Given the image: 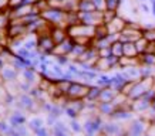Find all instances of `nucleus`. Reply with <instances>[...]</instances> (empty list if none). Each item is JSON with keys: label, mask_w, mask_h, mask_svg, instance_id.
I'll return each instance as SVG.
<instances>
[{"label": "nucleus", "mask_w": 155, "mask_h": 136, "mask_svg": "<svg viewBox=\"0 0 155 136\" xmlns=\"http://www.w3.org/2000/svg\"><path fill=\"white\" fill-rule=\"evenodd\" d=\"M10 7V0H0V11H6Z\"/></svg>", "instance_id": "f704fd0d"}, {"label": "nucleus", "mask_w": 155, "mask_h": 136, "mask_svg": "<svg viewBox=\"0 0 155 136\" xmlns=\"http://www.w3.org/2000/svg\"><path fill=\"white\" fill-rule=\"evenodd\" d=\"M78 21L83 24H88V26H100V24H104V14L103 11L100 10H95V11H78Z\"/></svg>", "instance_id": "7ed1b4c3"}, {"label": "nucleus", "mask_w": 155, "mask_h": 136, "mask_svg": "<svg viewBox=\"0 0 155 136\" xmlns=\"http://www.w3.org/2000/svg\"><path fill=\"white\" fill-rule=\"evenodd\" d=\"M90 87H87L85 84H80V82H75V81H71L70 87L67 89V96L71 99H81L85 98L87 94H88Z\"/></svg>", "instance_id": "39448f33"}, {"label": "nucleus", "mask_w": 155, "mask_h": 136, "mask_svg": "<svg viewBox=\"0 0 155 136\" xmlns=\"http://www.w3.org/2000/svg\"><path fill=\"white\" fill-rule=\"evenodd\" d=\"M138 62L140 65H150L155 67V52H144L138 55Z\"/></svg>", "instance_id": "4468645a"}, {"label": "nucleus", "mask_w": 155, "mask_h": 136, "mask_svg": "<svg viewBox=\"0 0 155 136\" xmlns=\"http://www.w3.org/2000/svg\"><path fill=\"white\" fill-rule=\"evenodd\" d=\"M148 40L144 37H141L140 40L135 41V46H137V50H138V54H144L147 51V47H148Z\"/></svg>", "instance_id": "a878e982"}, {"label": "nucleus", "mask_w": 155, "mask_h": 136, "mask_svg": "<svg viewBox=\"0 0 155 136\" xmlns=\"http://www.w3.org/2000/svg\"><path fill=\"white\" fill-rule=\"evenodd\" d=\"M142 33H144V30H140V28L125 27L120 33V40L122 43H135L137 40H140L142 37Z\"/></svg>", "instance_id": "6e6552de"}, {"label": "nucleus", "mask_w": 155, "mask_h": 136, "mask_svg": "<svg viewBox=\"0 0 155 136\" xmlns=\"http://www.w3.org/2000/svg\"><path fill=\"white\" fill-rule=\"evenodd\" d=\"M61 2H64V0H48V3H50V6H54V7H57V6L60 5Z\"/></svg>", "instance_id": "c9c22d12"}, {"label": "nucleus", "mask_w": 155, "mask_h": 136, "mask_svg": "<svg viewBox=\"0 0 155 136\" xmlns=\"http://www.w3.org/2000/svg\"><path fill=\"white\" fill-rule=\"evenodd\" d=\"M98 50L94 46H90L84 51V54L80 57V60H77L74 62H80V64H85V65H95V62L98 61Z\"/></svg>", "instance_id": "0eeeda50"}, {"label": "nucleus", "mask_w": 155, "mask_h": 136, "mask_svg": "<svg viewBox=\"0 0 155 136\" xmlns=\"http://www.w3.org/2000/svg\"><path fill=\"white\" fill-rule=\"evenodd\" d=\"M138 9L141 10V11H144V13H151V6L148 5V3H140V6H138Z\"/></svg>", "instance_id": "72a5a7b5"}, {"label": "nucleus", "mask_w": 155, "mask_h": 136, "mask_svg": "<svg viewBox=\"0 0 155 136\" xmlns=\"http://www.w3.org/2000/svg\"><path fill=\"white\" fill-rule=\"evenodd\" d=\"M103 14H104V24L111 23V21L118 16L117 11H111V10H105V11H103Z\"/></svg>", "instance_id": "bb28decb"}, {"label": "nucleus", "mask_w": 155, "mask_h": 136, "mask_svg": "<svg viewBox=\"0 0 155 136\" xmlns=\"http://www.w3.org/2000/svg\"><path fill=\"white\" fill-rule=\"evenodd\" d=\"M114 98V92L111 87L110 88H103L101 91V95H100V99H103V102H111Z\"/></svg>", "instance_id": "5701e85b"}, {"label": "nucleus", "mask_w": 155, "mask_h": 136, "mask_svg": "<svg viewBox=\"0 0 155 136\" xmlns=\"http://www.w3.org/2000/svg\"><path fill=\"white\" fill-rule=\"evenodd\" d=\"M21 75H23V80L26 81V82H28V84H34L36 80L38 78L37 70H36V68H31V67H28V68L21 71Z\"/></svg>", "instance_id": "2eb2a0df"}, {"label": "nucleus", "mask_w": 155, "mask_h": 136, "mask_svg": "<svg viewBox=\"0 0 155 136\" xmlns=\"http://www.w3.org/2000/svg\"><path fill=\"white\" fill-rule=\"evenodd\" d=\"M111 54L115 57H118V58H121V57H124V43L121 41V40H117V41H114L113 44H111Z\"/></svg>", "instance_id": "6ab92c4d"}, {"label": "nucleus", "mask_w": 155, "mask_h": 136, "mask_svg": "<svg viewBox=\"0 0 155 136\" xmlns=\"http://www.w3.org/2000/svg\"><path fill=\"white\" fill-rule=\"evenodd\" d=\"M73 129H74V131H80V126H78L77 122H73Z\"/></svg>", "instance_id": "e433bc0d"}, {"label": "nucleus", "mask_w": 155, "mask_h": 136, "mask_svg": "<svg viewBox=\"0 0 155 136\" xmlns=\"http://www.w3.org/2000/svg\"><path fill=\"white\" fill-rule=\"evenodd\" d=\"M138 50H137L135 43H124V57H130V58H138Z\"/></svg>", "instance_id": "a211bd4d"}, {"label": "nucleus", "mask_w": 155, "mask_h": 136, "mask_svg": "<svg viewBox=\"0 0 155 136\" xmlns=\"http://www.w3.org/2000/svg\"><path fill=\"white\" fill-rule=\"evenodd\" d=\"M101 91H103V88H100V87H91V88L88 89V94H87V96H85V98L91 99V101L98 99L100 95H101Z\"/></svg>", "instance_id": "b1692460"}, {"label": "nucleus", "mask_w": 155, "mask_h": 136, "mask_svg": "<svg viewBox=\"0 0 155 136\" xmlns=\"http://www.w3.org/2000/svg\"><path fill=\"white\" fill-rule=\"evenodd\" d=\"M50 36H51L53 40L56 41V44H60L61 41H64V40L68 37L67 28H64V27H53Z\"/></svg>", "instance_id": "ddd939ff"}, {"label": "nucleus", "mask_w": 155, "mask_h": 136, "mask_svg": "<svg viewBox=\"0 0 155 136\" xmlns=\"http://www.w3.org/2000/svg\"><path fill=\"white\" fill-rule=\"evenodd\" d=\"M56 41L53 40L50 34H44V36H37V51L41 54H47L53 55L54 48H56Z\"/></svg>", "instance_id": "20e7f679"}, {"label": "nucleus", "mask_w": 155, "mask_h": 136, "mask_svg": "<svg viewBox=\"0 0 155 136\" xmlns=\"http://www.w3.org/2000/svg\"><path fill=\"white\" fill-rule=\"evenodd\" d=\"M87 48H88L87 46H81V44H77V43H75V46H74V48L71 50L68 58H70L73 62L77 61V60H80V57L84 54V51L87 50Z\"/></svg>", "instance_id": "f3484780"}, {"label": "nucleus", "mask_w": 155, "mask_h": 136, "mask_svg": "<svg viewBox=\"0 0 155 136\" xmlns=\"http://www.w3.org/2000/svg\"><path fill=\"white\" fill-rule=\"evenodd\" d=\"M17 68H14L10 62H5V65L0 68V77L5 81H14L17 77Z\"/></svg>", "instance_id": "f8f14e48"}, {"label": "nucleus", "mask_w": 155, "mask_h": 136, "mask_svg": "<svg viewBox=\"0 0 155 136\" xmlns=\"http://www.w3.org/2000/svg\"><path fill=\"white\" fill-rule=\"evenodd\" d=\"M122 2L124 0H105V5H107V10H111V11H117L121 7Z\"/></svg>", "instance_id": "393cba45"}, {"label": "nucleus", "mask_w": 155, "mask_h": 136, "mask_svg": "<svg viewBox=\"0 0 155 136\" xmlns=\"http://www.w3.org/2000/svg\"><path fill=\"white\" fill-rule=\"evenodd\" d=\"M67 34L71 38H78V37H90L94 38L95 36V27L94 26H88V24L83 23H75L67 27Z\"/></svg>", "instance_id": "f03ea898"}, {"label": "nucleus", "mask_w": 155, "mask_h": 136, "mask_svg": "<svg viewBox=\"0 0 155 136\" xmlns=\"http://www.w3.org/2000/svg\"><path fill=\"white\" fill-rule=\"evenodd\" d=\"M74 46H75L74 38L67 37L64 41H61L60 44L56 46L53 55H70V52H71V50L74 48Z\"/></svg>", "instance_id": "1a4fd4ad"}, {"label": "nucleus", "mask_w": 155, "mask_h": 136, "mask_svg": "<svg viewBox=\"0 0 155 136\" xmlns=\"http://www.w3.org/2000/svg\"><path fill=\"white\" fill-rule=\"evenodd\" d=\"M98 55H100V58H108L110 55H113V54H111V48L107 47V48L98 50Z\"/></svg>", "instance_id": "2f4dec72"}, {"label": "nucleus", "mask_w": 155, "mask_h": 136, "mask_svg": "<svg viewBox=\"0 0 155 136\" xmlns=\"http://www.w3.org/2000/svg\"><path fill=\"white\" fill-rule=\"evenodd\" d=\"M20 102H21V106L23 108H31L33 106V99L31 96H28V95H21L20 96Z\"/></svg>", "instance_id": "cd10ccee"}, {"label": "nucleus", "mask_w": 155, "mask_h": 136, "mask_svg": "<svg viewBox=\"0 0 155 136\" xmlns=\"http://www.w3.org/2000/svg\"><path fill=\"white\" fill-rule=\"evenodd\" d=\"M78 11H95V6L93 3V0H78V6H77Z\"/></svg>", "instance_id": "aec40b11"}, {"label": "nucleus", "mask_w": 155, "mask_h": 136, "mask_svg": "<svg viewBox=\"0 0 155 136\" xmlns=\"http://www.w3.org/2000/svg\"><path fill=\"white\" fill-rule=\"evenodd\" d=\"M142 37L147 38L148 41H155V27L154 28H147V30H144Z\"/></svg>", "instance_id": "c756f323"}, {"label": "nucleus", "mask_w": 155, "mask_h": 136, "mask_svg": "<svg viewBox=\"0 0 155 136\" xmlns=\"http://www.w3.org/2000/svg\"><path fill=\"white\" fill-rule=\"evenodd\" d=\"M30 128H31V129H34V131L40 129V128H41V121H40V119H36V118H34V119H31V121H30Z\"/></svg>", "instance_id": "473e14b6"}, {"label": "nucleus", "mask_w": 155, "mask_h": 136, "mask_svg": "<svg viewBox=\"0 0 155 136\" xmlns=\"http://www.w3.org/2000/svg\"><path fill=\"white\" fill-rule=\"evenodd\" d=\"M122 74L127 78L128 81H137L138 78H142L141 75V67L140 65H128V67H122Z\"/></svg>", "instance_id": "9d476101"}, {"label": "nucleus", "mask_w": 155, "mask_h": 136, "mask_svg": "<svg viewBox=\"0 0 155 136\" xmlns=\"http://www.w3.org/2000/svg\"><path fill=\"white\" fill-rule=\"evenodd\" d=\"M5 33H6V36H7V38H17V37H26V36L30 34V31H28L27 26L10 21L9 27L6 28Z\"/></svg>", "instance_id": "423d86ee"}, {"label": "nucleus", "mask_w": 155, "mask_h": 136, "mask_svg": "<svg viewBox=\"0 0 155 136\" xmlns=\"http://www.w3.org/2000/svg\"><path fill=\"white\" fill-rule=\"evenodd\" d=\"M110 31H108V27L107 24H100L95 27V36H94V40H100V38H104L107 37Z\"/></svg>", "instance_id": "412c9836"}, {"label": "nucleus", "mask_w": 155, "mask_h": 136, "mask_svg": "<svg viewBox=\"0 0 155 136\" xmlns=\"http://www.w3.org/2000/svg\"><path fill=\"white\" fill-rule=\"evenodd\" d=\"M2 37H3V31H0V44H2Z\"/></svg>", "instance_id": "4c0bfd02"}, {"label": "nucleus", "mask_w": 155, "mask_h": 136, "mask_svg": "<svg viewBox=\"0 0 155 136\" xmlns=\"http://www.w3.org/2000/svg\"><path fill=\"white\" fill-rule=\"evenodd\" d=\"M108 27V31H110V34H120L124 30V28L127 27V20L122 19L121 16H117L115 19L111 21V23L107 24Z\"/></svg>", "instance_id": "9b49d317"}, {"label": "nucleus", "mask_w": 155, "mask_h": 136, "mask_svg": "<svg viewBox=\"0 0 155 136\" xmlns=\"http://www.w3.org/2000/svg\"><path fill=\"white\" fill-rule=\"evenodd\" d=\"M97 85L101 87V88H110L111 87V77L100 74V77L97 78Z\"/></svg>", "instance_id": "4be33fe9"}, {"label": "nucleus", "mask_w": 155, "mask_h": 136, "mask_svg": "<svg viewBox=\"0 0 155 136\" xmlns=\"http://www.w3.org/2000/svg\"><path fill=\"white\" fill-rule=\"evenodd\" d=\"M54 57V61L57 62V64H60V65H68L71 62V60L68 58V55H53Z\"/></svg>", "instance_id": "c85d7f7f"}, {"label": "nucleus", "mask_w": 155, "mask_h": 136, "mask_svg": "<svg viewBox=\"0 0 155 136\" xmlns=\"http://www.w3.org/2000/svg\"><path fill=\"white\" fill-rule=\"evenodd\" d=\"M95 9L100 10V11H105L107 10V5H105V0H93Z\"/></svg>", "instance_id": "7c9ffc66"}, {"label": "nucleus", "mask_w": 155, "mask_h": 136, "mask_svg": "<svg viewBox=\"0 0 155 136\" xmlns=\"http://www.w3.org/2000/svg\"><path fill=\"white\" fill-rule=\"evenodd\" d=\"M23 47L30 51H37V36L36 34H28L24 37Z\"/></svg>", "instance_id": "dca6fc26"}, {"label": "nucleus", "mask_w": 155, "mask_h": 136, "mask_svg": "<svg viewBox=\"0 0 155 136\" xmlns=\"http://www.w3.org/2000/svg\"><path fill=\"white\" fill-rule=\"evenodd\" d=\"M43 19L47 23H50L53 27H68V11H66L61 7H54V6H48L47 9L41 11Z\"/></svg>", "instance_id": "f257e3e1"}]
</instances>
